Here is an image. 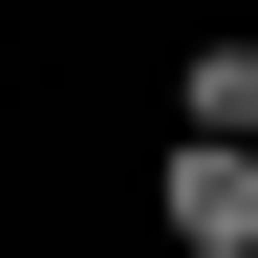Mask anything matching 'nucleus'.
Segmentation results:
<instances>
[{
    "instance_id": "f257e3e1",
    "label": "nucleus",
    "mask_w": 258,
    "mask_h": 258,
    "mask_svg": "<svg viewBox=\"0 0 258 258\" xmlns=\"http://www.w3.org/2000/svg\"><path fill=\"white\" fill-rule=\"evenodd\" d=\"M151 215H172V258H258V151L172 129V151H151Z\"/></svg>"
},
{
    "instance_id": "f03ea898",
    "label": "nucleus",
    "mask_w": 258,
    "mask_h": 258,
    "mask_svg": "<svg viewBox=\"0 0 258 258\" xmlns=\"http://www.w3.org/2000/svg\"><path fill=\"white\" fill-rule=\"evenodd\" d=\"M172 129H215V151H258V43H194V86H172Z\"/></svg>"
}]
</instances>
